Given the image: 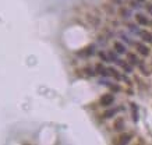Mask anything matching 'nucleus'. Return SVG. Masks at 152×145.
I'll return each mask as SVG.
<instances>
[{
  "label": "nucleus",
  "mask_w": 152,
  "mask_h": 145,
  "mask_svg": "<svg viewBox=\"0 0 152 145\" xmlns=\"http://www.w3.org/2000/svg\"><path fill=\"white\" fill-rule=\"evenodd\" d=\"M108 70H109V73H110V76H113L114 78L117 80V81H120V80H121V77H123V76H121V74L119 73V71H117V70L113 69V67H109Z\"/></svg>",
  "instance_id": "ddd939ff"
},
{
  "label": "nucleus",
  "mask_w": 152,
  "mask_h": 145,
  "mask_svg": "<svg viewBox=\"0 0 152 145\" xmlns=\"http://www.w3.org/2000/svg\"><path fill=\"white\" fill-rule=\"evenodd\" d=\"M84 73H87V76H89V77H94L96 74L95 69H92V67H85L84 69Z\"/></svg>",
  "instance_id": "4468645a"
},
{
  "label": "nucleus",
  "mask_w": 152,
  "mask_h": 145,
  "mask_svg": "<svg viewBox=\"0 0 152 145\" xmlns=\"http://www.w3.org/2000/svg\"><path fill=\"white\" fill-rule=\"evenodd\" d=\"M135 21L138 22L139 25H144V27L149 25V20L146 18L144 14H141V13H137V14H135Z\"/></svg>",
  "instance_id": "7ed1b4c3"
},
{
  "label": "nucleus",
  "mask_w": 152,
  "mask_h": 145,
  "mask_svg": "<svg viewBox=\"0 0 152 145\" xmlns=\"http://www.w3.org/2000/svg\"><path fill=\"white\" fill-rule=\"evenodd\" d=\"M139 3H144V1H145V0H138Z\"/></svg>",
  "instance_id": "5701e85b"
},
{
  "label": "nucleus",
  "mask_w": 152,
  "mask_h": 145,
  "mask_svg": "<svg viewBox=\"0 0 152 145\" xmlns=\"http://www.w3.org/2000/svg\"><path fill=\"white\" fill-rule=\"evenodd\" d=\"M130 106H131V110H133V121L137 123L138 121V106L135 103H130Z\"/></svg>",
  "instance_id": "f8f14e48"
},
{
  "label": "nucleus",
  "mask_w": 152,
  "mask_h": 145,
  "mask_svg": "<svg viewBox=\"0 0 152 145\" xmlns=\"http://www.w3.org/2000/svg\"><path fill=\"white\" fill-rule=\"evenodd\" d=\"M108 56H109V60H110V62H114V63H117V60H119V57H117V55H116V53H114V52H109L108 53Z\"/></svg>",
  "instance_id": "2eb2a0df"
},
{
  "label": "nucleus",
  "mask_w": 152,
  "mask_h": 145,
  "mask_svg": "<svg viewBox=\"0 0 152 145\" xmlns=\"http://www.w3.org/2000/svg\"><path fill=\"white\" fill-rule=\"evenodd\" d=\"M98 55H99V57H101V60H103L105 63H106V62H110V60H109V56L106 55V53H105V52L101 50L99 53H98Z\"/></svg>",
  "instance_id": "a211bd4d"
},
{
  "label": "nucleus",
  "mask_w": 152,
  "mask_h": 145,
  "mask_svg": "<svg viewBox=\"0 0 152 145\" xmlns=\"http://www.w3.org/2000/svg\"><path fill=\"white\" fill-rule=\"evenodd\" d=\"M130 4H131L133 8H138V7H139V1H138V0H135V1H131Z\"/></svg>",
  "instance_id": "412c9836"
},
{
  "label": "nucleus",
  "mask_w": 152,
  "mask_h": 145,
  "mask_svg": "<svg viewBox=\"0 0 152 145\" xmlns=\"http://www.w3.org/2000/svg\"><path fill=\"white\" fill-rule=\"evenodd\" d=\"M131 138H133V135L131 134H121L120 138H119V144H128L130 141H131Z\"/></svg>",
  "instance_id": "9b49d317"
},
{
  "label": "nucleus",
  "mask_w": 152,
  "mask_h": 145,
  "mask_svg": "<svg viewBox=\"0 0 152 145\" xmlns=\"http://www.w3.org/2000/svg\"><path fill=\"white\" fill-rule=\"evenodd\" d=\"M109 88L112 89V91H113V92H119V91H120V85H117V84H109Z\"/></svg>",
  "instance_id": "6ab92c4d"
},
{
  "label": "nucleus",
  "mask_w": 152,
  "mask_h": 145,
  "mask_svg": "<svg viewBox=\"0 0 152 145\" xmlns=\"http://www.w3.org/2000/svg\"><path fill=\"white\" fill-rule=\"evenodd\" d=\"M145 8H146V11H148V13L152 15V3H146V4H145Z\"/></svg>",
  "instance_id": "aec40b11"
},
{
  "label": "nucleus",
  "mask_w": 152,
  "mask_h": 145,
  "mask_svg": "<svg viewBox=\"0 0 152 145\" xmlns=\"http://www.w3.org/2000/svg\"><path fill=\"white\" fill-rule=\"evenodd\" d=\"M113 46H114V49H116V52H117V53H120V55H123V53H126V52H127L126 46L121 43V42H114Z\"/></svg>",
  "instance_id": "9d476101"
},
{
  "label": "nucleus",
  "mask_w": 152,
  "mask_h": 145,
  "mask_svg": "<svg viewBox=\"0 0 152 145\" xmlns=\"http://www.w3.org/2000/svg\"><path fill=\"white\" fill-rule=\"evenodd\" d=\"M95 71H96V74H101L102 77H109V70L108 69H105L103 66H102V63H98L95 66Z\"/></svg>",
  "instance_id": "20e7f679"
},
{
  "label": "nucleus",
  "mask_w": 152,
  "mask_h": 145,
  "mask_svg": "<svg viewBox=\"0 0 152 145\" xmlns=\"http://www.w3.org/2000/svg\"><path fill=\"white\" fill-rule=\"evenodd\" d=\"M127 60H128V63L131 64V66H138L139 62H141V60H138V57L135 56L134 53H127Z\"/></svg>",
  "instance_id": "1a4fd4ad"
},
{
  "label": "nucleus",
  "mask_w": 152,
  "mask_h": 145,
  "mask_svg": "<svg viewBox=\"0 0 152 145\" xmlns=\"http://www.w3.org/2000/svg\"><path fill=\"white\" fill-rule=\"evenodd\" d=\"M113 127L116 131H123L124 130V119L123 117H117V119L114 120Z\"/></svg>",
  "instance_id": "423d86ee"
},
{
  "label": "nucleus",
  "mask_w": 152,
  "mask_h": 145,
  "mask_svg": "<svg viewBox=\"0 0 152 145\" xmlns=\"http://www.w3.org/2000/svg\"><path fill=\"white\" fill-rule=\"evenodd\" d=\"M112 1H113V3H116V4H119V6L121 4V0H112Z\"/></svg>",
  "instance_id": "4be33fe9"
},
{
  "label": "nucleus",
  "mask_w": 152,
  "mask_h": 145,
  "mask_svg": "<svg viewBox=\"0 0 152 145\" xmlns=\"http://www.w3.org/2000/svg\"><path fill=\"white\" fill-rule=\"evenodd\" d=\"M139 36L144 42H148V43H152V34L148 31H139Z\"/></svg>",
  "instance_id": "6e6552de"
},
{
  "label": "nucleus",
  "mask_w": 152,
  "mask_h": 145,
  "mask_svg": "<svg viewBox=\"0 0 152 145\" xmlns=\"http://www.w3.org/2000/svg\"><path fill=\"white\" fill-rule=\"evenodd\" d=\"M120 109H121V107H113V109H108V110L103 113V117H105V119H113Z\"/></svg>",
  "instance_id": "39448f33"
},
{
  "label": "nucleus",
  "mask_w": 152,
  "mask_h": 145,
  "mask_svg": "<svg viewBox=\"0 0 152 145\" xmlns=\"http://www.w3.org/2000/svg\"><path fill=\"white\" fill-rule=\"evenodd\" d=\"M94 53H95V46L91 45V46H88V48H85L83 52H80L78 55H80V56H87L88 57V56H92Z\"/></svg>",
  "instance_id": "0eeeda50"
},
{
  "label": "nucleus",
  "mask_w": 152,
  "mask_h": 145,
  "mask_svg": "<svg viewBox=\"0 0 152 145\" xmlns=\"http://www.w3.org/2000/svg\"><path fill=\"white\" fill-rule=\"evenodd\" d=\"M120 15L123 17V18H128V17H130V11H128L127 8H124V7H121L120 8Z\"/></svg>",
  "instance_id": "dca6fc26"
},
{
  "label": "nucleus",
  "mask_w": 152,
  "mask_h": 145,
  "mask_svg": "<svg viewBox=\"0 0 152 145\" xmlns=\"http://www.w3.org/2000/svg\"><path fill=\"white\" fill-rule=\"evenodd\" d=\"M135 46H137V50H138L139 55H142V56H145V57L149 56V48L146 45L138 42V43H135Z\"/></svg>",
  "instance_id": "f03ea898"
},
{
  "label": "nucleus",
  "mask_w": 152,
  "mask_h": 145,
  "mask_svg": "<svg viewBox=\"0 0 152 145\" xmlns=\"http://www.w3.org/2000/svg\"><path fill=\"white\" fill-rule=\"evenodd\" d=\"M113 102H114V95H112V94L102 95L101 99H99V103H101L102 106H110Z\"/></svg>",
  "instance_id": "f257e3e1"
},
{
  "label": "nucleus",
  "mask_w": 152,
  "mask_h": 145,
  "mask_svg": "<svg viewBox=\"0 0 152 145\" xmlns=\"http://www.w3.org/2000/svg\"><path fill=\"white\" fill-rule=\"evenodd\" d=\"M121 67H123V70H124L126 73H133V67H131V64H127V63H124V62H123Z\"/></svg>",
  "instance_id": "f3484780"
}]
</instances>
